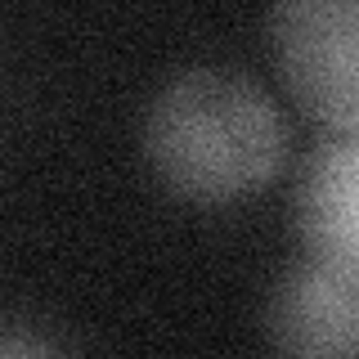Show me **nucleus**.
Masks as SVG:
<instances>
[{
	"instance_id": "f257e3e1",
	"label": "nucleus",
	"mask_w": 359,
	"mask_h": 359,
	"mask_svg": "<svg viewBox=\"0 0 359 359\" xmlns=\"http://www.w3.org/2000/svg\"><path fill=\"white\" fill-rule=\"evenodd\" d=\"M144 157L171 194L229 202L269 184L283 157V126L256 81L229 67H189L153 95Z\"/></svg>"
},
{
	"instance_id": "f03ea898",
	"label": "nucleus",
	"mask_w": 359,
	"mask_h": 359,
	"mask_svg": "<svg viewBox=\"0 0 359 359\" xmlns=\"http://www.w3.org/2000/svg\"><path fill=\"white\" fill-rule=\"evenodd\" d=\"M278 76L328 130L359 126V0H274L269 5Z\"/></svg>"
},
{
	"instance_id": "7ed1b4c3",
	"label": "nucleus",
	"mask_w": 359,
	"mask_h": 359,
	"mask_svg": "<svg viewBox=\"0 0 359 359\" xmlns=\"http://www.w3.org/2000/svg\"><path fill=\"white\" fill-rule=\"evenodd\" d=\"M359 269L301 261L265 301V332L287 355H355L359 341Z\"/></svg>"
},
{
	"instance_id": "20e7f679",
	"label": "nucleus",
	"mask_w": 359,
	"mask_h": 359,
	"mask_svg": "<svg viewBox=\"0 0 359 359\" xmlns=\"http://www.w3.org/2000/svg\"><path fill=\"white\" fill-rule=\"evenodd\" d=\"M297 229L314 261L359 269V144L355 130H332L310 153L297 184Z\"/></svg>"
}]
</instances>
